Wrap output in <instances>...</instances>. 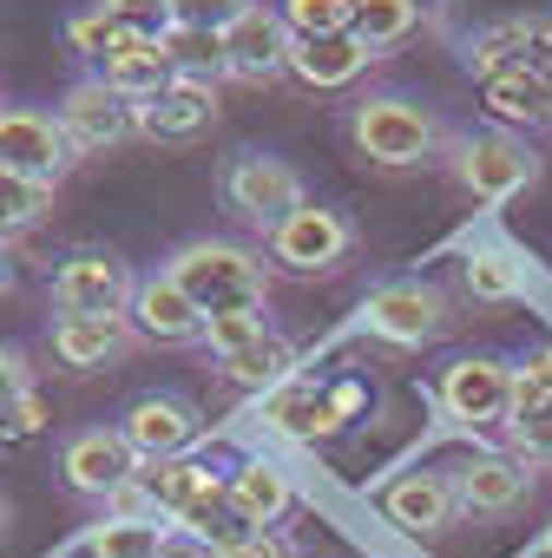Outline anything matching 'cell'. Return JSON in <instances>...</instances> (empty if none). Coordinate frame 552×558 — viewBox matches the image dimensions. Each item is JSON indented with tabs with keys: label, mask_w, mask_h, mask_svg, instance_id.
<instances>
[{
	"label": "cell",
	"mask_w": 552,
	"mask_h": 558,
	"mask_svg": "<svg viewBox=\"0 0 552 558\" xmlns=\"http://www.w3.org/2000/svg\"><path fill=\"white\" fill-rule=\"evenodd\" d=\"M217 197H224V210L230 217H243L250 230H276L297 204H310V184H303V171L290 165V158H276V151H230L224 158V171H217Z\"/></svg>",
	"instance_id": "obj_6"
},
{
	"label": "cell",
	"mask_w": 552,
	"mask_h": 558,
	"mask_svg": "<svg viewBox=\"0 0 552 558\" xmlns=\"http://www.w3.org/2000/svg\"><path fill=\"white\" fill-rule=\"evenodd\" d=\"M250 8V0H171V21H184V27H204V34H217L224 21H237Z\"/></svg>",
	"instance_id": "obj_37"
},
{
	"label": "cell",
	"mask_w": 552,
	"mask_h": 558,
	"mask_svg": "<svg viewBox=\"0 0 552 558\" xmlns=\"http://www.w3.org/2000/svg\"><path fill=\"white\" fill-rule=\"evenodd\" d=\"M297 368H303V355H297V342H284V336H256L250 349H237V355H224V381L230 388H243V395H269V388H284V381H297Z\"/></svg>",
	"instance_id": "obj_24"
},
{
	"label": "cell",
	"mask_w": 552,
	"mask_h": 558,
	"mask_svg": "<svg viewBox=\"0 0 552 558\" xmlns=\"http://www.w3.org/2000/svg\"><path fill=\"white\" fill-rule=\"evenodd\" d=\"M34 395V368L14 342H0V421H8V408H21Z\"/></svg>",
	"instance_id": "obj_36"
},
{
	"label": "cell",
	"mask_w": 552,
	"mask_h": 558,
	"mask_svg": "<svg viewBox=\"0 0 552 558\" xmlns=\"http://www.w3.org/2000/svg\"><path fill=\"white\" fill-rule=\"evenodd\" d=\"M93 8L106 21H119L125 34H139V40H158L171 27V0H93Z\"/></svg>",
	"instance_id": "obj_35"
},
{
	"label": "cell",
	"mask_w": 552,
	"mask_h": 558,
	"mask_svg": "<svg viewBox=\"0 0 552 558\" xmlns=\"http://www.w3.org/2000/svg\"><path fill=\"white\" fill-rule=\"evenodd\" d=\"M284 21H276V8H263V0H250V8L237 21L217 27V80H237V86H269L284 80Z\"/></svg>",
	"instance_id": "obj_12"
},
{
	"label": "cell",
	"mask_w": 552,
	"mask_h": 558,
	"mask_svg": "<svg viewBox=\"0 0 552 558\" xmlns=\"http://www.w3.org/2000/svg\"><path fill=\"white\" fill-rule=\"evenodd\" d=\"M158 269L204 316H217V310H263L269 303V263L250 243H230V236H191Z\"/></svg>",
	"instance_id": "obj_3"
},
{
	"label": "cell",
	"mask_w": 552,
	"mask_h": 558,
	"mask_svg": "<svg viewBox=\"0 0 552 558\" xmlns=\"http://www.w3.org/2000/svg\"><path fill=\"white\" fill-rule=\"evenodd\" d=\"M447 178L473 197V204H513L519 191L539 184V151L500 125H480V132H447V151H441Z\"/></svg>",
	"instance_id": "obj_4"
},
{
	"label": "cell",
	"mask_w": 552,
	"mask_h": 558,
	"mask_svg": "<svg viewBox=\"0 0 552 558\" xmlns=\"http://www.w3.org/2000/svg\"><path fill=\"white\" fill-rule=\"evenodd\" d=\"M256 336H269V316L263 310H217V316H204V349L217 362L237 355V349H250Z\"/></svg>",
	"instance_id": "obj_33"
},
{
	"label": "cell",
	"mask_w": 552,
	"mask_h": 558,
	"mask_svg": "<svg viewBox=\"0 0 552 558\" xmlns=\"http://www.w3.org/2000/svg\"><path fill=\"white\" fill-rule=\"evenodd\" d=\"M132 329L145 336V342H165V349H191V342H204V310L171 283L165 269H152V276H139V290H132Z\"/></svg>",
	"instance_id": "obj_19"
},
{
	"label": "cell",
	"mask_w": 552,
	"mask_h": 558,
	"mask_svg": "<svg viewBox=\"0 0 552 558\" xmlns=\"http://www.w3.org/2000/svg\"><path fill=\"white\" fill-rule=\"evenodd\" d=\"M158 558H211V551H204V538H191V532H178V525H171V532H165V545H158Z\"/></svg>",
	"instance_id": "obj_41"
},
{
	"label": "cell",
	"mask_w": 552,
	"mask_h": 558,
	"mask_svg": "<svg viewBox=\"0 0 552 558\" xmlns=\"http://www.w3.org/2000/svg\"><path fill=\"white\" fill-rule=\"evenodd\" d=\"M454 493L460 519H513L532 499V466L519 453H473L467 466H454Z\"/></svg>",
	"instance_id": "obj_17"
},
{
	"label": "cell",
	"mask_w": 552,
	"mask_h": 558,
	"mask_svg": "<svg viewBox=\"0 0 552 558\" xmlns=\"http://www.w3.org/2000/svg\"><path fill=\"white\" fill-rule=\"evenodd\" d=\"M165 519L158 512H106L99 525H86V558H158L165 545Z\"/></svg>",
	"instance_id": "obj_25"
},
{
	"label": "cell",
	"mask_w": 552,
	"mask_h": 558,
	"mask_svg": "<svg viewBox=\"0 0 552 558\" xmlns=\"http://www.w3.org/2000/svg\"><path fill=\"white\" fill-rule=\"evenodd\" d=\"M80 165V151L67 145L60 119L53 112H34V106H0V171L14 178H34L47 191H60V178Z\"/></svg>",
	"instance_id": "obj_10"
},
{
	"label": "cell",
	"mask_w": 552,
	"mask_h": 558,
	"mask_svg": "<svg viewBox=\"0 0 552 558\" xmlns=\"http://www.w3.org/2000/svg\"><path fill=\"white\" fill-rule=\"evenodd\" d=\"M375 506H382V519H388L395 532H408V538H441V532L460 525V493H454V473H441V466L395 473Z\"/></svg>",
	"instance_id": "obj_13"
},
{
	"label": "cell",
	"mask_w": 552,
	"mask_h": 558,
	"mask_svg": "<svg viewBox=\"0 0 552 558\" xmlns=\"http://www.w3.org/2000/svg\"><path fill=\"white\" fill-rule=\"evenodd\" d=\"M53 210V191L34 184V178H14V171H0V243H14L27 230H40Z\"/></svg>",
	"instance_id": "obj_29"
},
{
	"label": "cell",
	"mask_w": 552,
	"mask_h": 558,
	"mask_svg": "<svg viewBox=\"0 0 552 558\" xmlns=\"http://www.w3.org/2000/svg\"><path fill=\"white\" fill-rule=\"evenodd\" d=\"M349 145L375 171H421V165H441L447 125L415 93H362L349 106Z\"/></svg>",
	"instance_id": "obj_2"
},
{
	"label": "cell",
	"mask_w": 552,
	"mask_h": 558,
	"mask_svg": "<svg viewBox=\"0 0 552 558\" xmlns=\"http://www.w3.org/2000/svg\"><path fill=\"white\" fill-rule=\"evenodd\" d=\"M47 342H53V362L67 375H93L106 362H125L139 329H132V316H53Z\"/></svg>",
	"instance_id": "obj_18"
},
{
	"label": "cell",
	"mask_w": 552,
	"mask_h": 558,
	"mask_svg": "<svg viewBox=\"0 0 552 558\" xmlns=\"http://www.w3.org/2000/svg\"><path fill=\"white\" fill-rule=\"evenodd\" d=\"M539 80H545V93H552V60H539Z\"/></svg>",
	"instance_id": "obj_43"
},
{
	"label": "cell",
	"mask_w": 552,
	"mask_h": 558,
	"mask_svg": "<svg viewBox=\"0 0 552 558\" xmlns=\"http://www.w3.org/2000/svg\"><path fill=\"white\" fill-rule=\"evenodd\" d=\"M545 558H552V532H545Z\"/></svg>",
	"instance_id": "obj_45"
},
{
	"label": "cell",
	"mask_w": 552,
	"mask_h": 558,
	"mask_svg": "<svg viewBox=\"0 0 552 558\" xmlns=\"http://www.w3.org/2000/svg\"><path fill=\"white\" fill-rule=\"evenodd\" d=\"M224 506H230L243 525L269 532L276 519L297 506V486H290V473L276 466V460H237V466L224 473Z\"/></svg>",
	"instance_id": "obj_21"
},
{
	"label": "cell",
	"mask_w": 552,
	"mask_h": 558,
	"mask_svg": "<svg viewBox=\"0 0 552 558\" xmlns=\"http://www.w3.org/2000/svg\"><path fill=\"white\" fill-rule=\"evenodd\" d=\"M0 532H8V499H0Z\"/></svg>",
	"instance_id": "obj_44"
},
{
	"label": "cell",
	"mask_w": 552,
	"mask_h": 558,
	"mask_svg": "<svg viewBox=\"0 0 552 558\" xmlns=\"http://www.w3.org/2000/svg\"><path fill=\"white\" fill-rule=\"evenodd\" d=\"M356 329L388 342V349H428L454 329V303L441 283H428V276H388V283H375L356 310Z\"/></svg>",
	"instance_id": "obj_5"
},
{
	"label": "cell",
	"mask_w": 552,
	"mask_h": 558,
	"mask_svg": "<svg viewBox=\"0 0 552 558\" xmlns=\"http://www.w3.org/2000/svg\"><path fill=\"white\" fill-rule=\"evenodd\" d=\"M14 290V256H8V243H0V296Z\"/></svg>",
	"instance_id": "obj_42"
},
{
	"label": "cell",
	"mask_w": 552,
	"mask_h": 558,
	"mask_svg": "<svg viewBox=\"0 0 552 558\" xmlns=\"http://www.w3.org/2000/svg\"><path fill=\"white\" fill-rule=\"evenodd\" d=\"M139 290V269L119 250H73L47 276V303L53 316H125Z\"/></svg>",
	"instance_id": "obj_7"
},
{
	"label": "cell",
	"mask_w": 552,
	"mask_h": 558,
	"mask_svg": "<svg viewBox=\"0 0 552 558\" xmlns=\"http://www.w3.org/2000/svg\"><path fill=\"white\" fill-rule=\"evenodd\" d=\"M441 34L473 80L552 60V0H441Z\"/></svg>",
	"instance_id": "obj_1"
},
{
	"label": "cell",
	"mask_w": 552,
	"mask_h": 558,
	"mask_svg": "<svg viewBox=\"0 0 552 558\" xmlns=\"http://www.w3.org/2000/svg\"><path fill=\"white\" fill-rule=\"evenodd\" d=\"M256 421L276 427V434H290V440H323V434H336L323 388L303 381V375L284 381V388H269V395H256Z\"/></svg>",
	"instance_id": "obj_22"
},
{
	"label": "cell",
	"mask_w": 552,
	"mask_h": 558,
	"mask_svg": "<svg viewBox=\"0 0 552 558\" xmlns=\"http://www.w3.org/2000/svg\"><path fill=\"white\" fill-rule=\"evenodd\" d=\"M67 47H73L80 60H99V66H106V60H119L125 47H139V34H125V27L106 21L99 8H80V14L67 21Z\"/></svg>",
	"instance_id": "obj_30"
},
{
	"label": "cell",
	"mask_w": 552,
	"mask_h": 558,
	"mask_svg": "<svg viewBox=\"0 0 552 558\" xmlns=\"http://www.w3.org/2000/svg\"><path fill=\"white\" fill-rule=\"evenodd\" d=\"M53 119H60V132H67V145H73L80 158H99V151H112V145L139 138V106H132V99H119L99 73L73 80V86H67V99L53 106Z\"/></svg>",
	"instance_id": "obj_11"
},
{
	"label": "cell",
	"mask_w": 552,
	"mask_h": 558,
	"mask_svg": "<svg viewBox=\"0 0 552 558\" xmlns=\"http://www.w3.org/2000/svg\"><path fill=\"white\" fill-rule=\"evenodd\" d=\"M323 401H329V421L343 427L349 414H362V401H369V388H362V381H336V388H323Z\"/></svg>",
	"instance_id": "obj_40"
},
{
	"label": "cell",
	"mask_w": 552,
	"mask_h": 558,
	"mask_svg": "<svg viewBox=\"0 0 552 558\" xmlns=\"http://www.w3.org/2000/svg\"><path fill=\"white\" fill-rule=\"evenodd\" d=\"M211 558H290V551H284V538H269V532H243V538L217 545Z\"/></svg>",
	"instance_id": "obj_39"
},
{
	"label": "cell",
	"mask_w": 552,
	"mask_h": 558,
	"mask_svg": "<svg viewBox=\"0 0 552 558\" xmlns=\"http://www.w3.org/2000/svg\"><path fill=\"white\" fill-rule=\"evenodd\" d=\"M60 480H67L80 499L112 506V499L139 480V460H132V447L119 440V427H80V434L60 447Z\"/></svg>",
	"instance_id": "obj_15"
},
{
	"label": "cell",
	"mask_w": 552,
	"mask_h": 558,
	"mask_svg": "<svg viewBox=\"0 0 552 558\" xmlns=\"http://www.w3.org/2000/svg\"><path fill=\"white\" fill-rule=\"evenodd\" d=\"M369 66H375V53H369L356 34H316V40H297V34H290V47H284V73H290L297 86H310V93H343V86H356Z\"/></svg>",
	"instance_id": "obj_20"
},
{
	"label": "cell",
	"mask_w": 552,
	"mask_h": 558,
	"mask_svg": "<svg viewBox=\"0 0 552 558\" xmlns=\"http://www.w3.org/2000/svg\"><path fill=\"white\" fill-rule=\"evenodd\" d=\"M428 21V0H356V14H349V34L382 60V53H395L415 27Z\"/></svg>",
	"instance_id": "obj_26"
},
{
	"label": "cell",
	"mask_w": 552,
	"mask_h": 558,
	"mask_svg": "<svg viewBox=\"0 0 552 558\" xmlns=\"http://www.w3.org/2000/svg\"><path fill=\"white\" fill-rule=\"evenodd\" d=\"M480 99L506 125H552V93H545L539 66H500V73H487L480 80Z\"/></svg>",
	"instance_id": "obj_23"
},
{
	"label": "cell",
	"mask_w": 552,
	"mask_h": 558,
	"mask_svg": "<svg viewBox=\"0 0 552 558\" xmlns=\"http://www.w3.org/2000/svg\"><path fill=\"white\" fill-rule=\"evenodd\" d=\"M434 408L467 434H506L513 421V362L500 355H460L434 381Z\"/></svg>",
	"instance_id": "obj_8"
},
{
	"label": "cell",
	"mask_w": 552,
	"mask_h": 558,
	"mask_svg": "<svg viewBox=\"0 0 552 558\" xmlns=\"http://www.w3.org/2000/svg\"><path fill=\"white\" fill-rule=\"evenodd\" d=\"M506 440L519 447L526 466H532V460H552V401H526V408H513Z\"/></svg>",
	"instance_id": "obj_34"
},
{
	"label": "cell",
	"mask_w": 552,
	"mask_h": 558,
	"mask_svg": "<svg viewBox=\"0 0 552 558\" xmlns=\"http://www.w3.org/2000/svg\"><path fill=\"white\" fill-rule=\"evenodd\" d=\"M263 250H269V263H284L290 276H329V269H343L356 256V223L336 204L310 197V204H297L284 223L263 236Z\"/></svg>",
	"instance_id": "obj_9"
},
{
	"label": "cell",
	"mask_w": 552,
	"mask_h": 558,
	"mask_svg": "<svg viewBox=\"0 0 552 558\" xmlns=\"http://www.w3.org/2000/svg\"><path fill=\"white\" fill-rule=\"evenodd\" d=\"M99 80L119 93V99H132V106H145L165 80H171V60L158 53V40H139V47H125L119 60H106L99 66Z\"/></svg>",
	"instance_id": "obj_28"
},
{
	"label": "cell",
	"mask_w": 552,
	"mask_h": 558,
	"mask_svg": "<svg viewBox=\"0 0 552 558\" xmlns=\"http://www.w3.org/2000/svg\"><path fill=\"white\" fill-rule=\"evenodd\" d=\"M460 290L473 303H519L526 296V263L513 250H473L460 263Z\"/></svg>",
	"instance_id": "obj_27"
},
{
	"label": "cell",
	"mask_w": 552,
	"mask_h": 558,
	"mask_svg": "<svg viewBox=\"0 0 552 558\" xmlns=\"http://www.w3.org/2000/svg\"><path fill=\"white\" fill-rule=\"evenodd\" d=\"M158 53L171 60V73L217 80V34H204V27H184V21H171V27L158 34Z\"/></svg>",
	"instance_id": "obj_31"
},
{
	"label": "cell",
	"mask_w": 552,
	"mask_h": 558,
	"mask_svg": "<svg viewBox=\"0 0 552 558\" xmlns=\"http://www.w3.org/2000/svg\"><path fill=\"white\" fill-rule=\"evenodd\" d=\"M526 401H552V349H539L532 362L513 368V408H526Z\"/></svg>",
	"instance_id": "obj_38"
},
{
	"label": "cell",
	"mask_w": 552,
	"mask_h": 558,
	"mask_svg": "<svg viewBox=\"0 0 552 558\" xmlns=\"http://www.w3.org/2000/svg\"><path fill=\"white\" fill-rule=\"evenodd\" d=\"M217 125V80H191V73H171L145 106H139V138H158V145H191Z\"/></svg>",
	"instance_id": "obj_16"
},
{
	"label": "cell",
	"mask_w": 552,
	"mask_h": 558,
	"mask_svg": "<svg viewBox=\"0 0 552 558\" xmlns=\"http://www.w3.org/2000/svg\"><path fill=\"white\" fill-rule=\"evenodd\" d=\"M349 14L356 0H276V21L297 40H316V34H349Z\"/></svg>",
	"instance_id": "obj_32"
},
{
	"label": "cell",
	"mask_w": 552,
	"mask_h": 558,
	"mask_svg": "<svg viewBox=\"0 0 552 558\" xmlns=\"http://www.w3.org/2000/svg\"><path fill=\"white\" fill-rule=\"evenodd\" d=\"M197 434H204V421H197V408H191L184 395H139V401L125 408V421H119V440L132 447L139 466H158V460L191 453Z\"/></svg>",
	"instance_id": "obj_14"
}]
</instances>
